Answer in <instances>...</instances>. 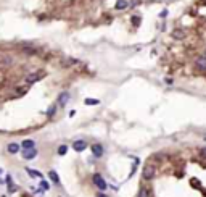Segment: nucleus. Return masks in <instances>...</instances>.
Masks as SVG:
<instances>
[{"instance_id":"f8f14e48","label":"nucleus","mask_w":206,"mask_h":197,"mask_svg":"<svg viewBox=\"0 0 206 197\" xmlns=\"http://www.w3.org/2000/svg\"><path fill=\"white\" fill-rule=\"evenodd\" d=\"M127 0H118L116 2V10H126L127 8Z\"/></svg>"},{"instance_id":"4be33fe9","label":"nucleus","mask_w":206,"mask_h":197,"mask_svg":"<svg viewBox=\"0 0 206 197\" xmlns=\"http://www.w3.org/2000/svg\"><path fill=\"white\" fill-rule=\"evenodd\" d=\"M0 173H2V168H0Z\"/></svg>"},{"instance_id":"9b49d317","label":"nucleus","mask_w":206,"mask_h":197,"mask_svg":"<svg viewBox=\"0 0 206 197\" xmlns=\"http://www.w3.org/2000/svg\"><path fill=\"white\" fill-rule=\"evenodd\" d=\"M49 178H50L51 181L55 183V184H60V176L57 175V171H53V170H51V171H49Z\"/></svg>"},{"instance_id":"412c9836","label":"nucleus","mask_w":206,"mask_h":197,"mask_svg":"<svg viewBox=\"0 0 206 197\" xmlns=\"http://www.w3.org/2000/svg\"><path fill=\"white\" fill-rule=\"evenodd\" d=\"M97 197H108V196H106V194H103V192H98Z\"/></svg>"},{"instance_id":"5701e85b","label":"nucleus","mask_w":206,"mask_h":197,"mask_svg":"<svg viewBox=\"0 0 206 197\" xmlns=\"http://www.w3.org/2000/svg\"><path fill=\"white\" fill-rule=\"evenodd\" d=\"M205 57H206V52H205Z\"/></svg>"},{"instance_id":"f03ea898","label":"nucleus","mask_w":206,"mask_h":197,"mask_svg":"<svg viewBox=\"0 0 206 197\" xmlns=\"http://www.w3.org/2000/svg\"><path fill=\"white\" fill-rule=\"evenodd\" d=\"M142 176H143V179H152L154 176V167H153V165H147V167L143 168Z\"/></svg>"},{"instance_id":"423d86ee","label":"nucleus","mask_w":206,"mask_h":197,"mask_svg":"<svg viewBox=\"0 0 206 197\" xmlns=\"http://www.w3.org/2000/svg\"><path fill=\"white\" fill-rule=\"evenodd\" d=\"M92 154H94L97 158H102L103 157V147L100 144H94V146H92Z\"/></svg>"},{"instance_id":"6ab92c4d","label":"nucleus","mask_w":206,"mask_h":197,"mask_svg":"<svg viewBox=\"0 0 206 197\" xmlns=\"http://www.w3.org/2000/svg\"><path fill=\"white\" fill-rule=\"evenodd\" d=\"M40 186H42V189H45V191H49V188H50V184L47 181H42V183H40Z\"/></svg>"},{"instance_id":"6e6552de","label":"nucleus","mask_w":206,"mask_h":197,"mask_svg":"<svg viewBox=\"0 0 206 197\" xmlns=\"http://www.w3.org/2000/svg\"><path fill=\"white\" fill-rule=\"evenodd\" d=\"M195 65H197V68H200L201 71H206V57H200L197 61H195Z\"/></svg>"},{"instance_id":"4468645a","label":"nucleus","mask_w":206,"mask_h":197,"mask_svg":"<svg viewBox=\"0 0 206 197\" xmlns=\"http://www.w3.org/2000/svg\"><path fill=\"white\" fill-rule=\"evenodd\" d=\"M26 171H27V175H29V176H34V178H40V176H42L39 171H36V170H31V168H26Z\"/></svg>"},{"instance_id":"9d476101","label":"nucleus","mask_w":206,"mask_h":197,"mask_svg":"<svg viewBox=\"0 0 206 197\" xmlns=\"http://www.w3.org/2000/svg\"><path fill=\"white\" fill-rule=\"evenodd\" d=\"M44 78V73H37V74H29L27 76V82H36V81H39V79H42Z\"/></svg>"},{"instance_id":"39448f33","label":"nucleus","mask_w":206,"mask_h":197,"mask_svg":"<svg viewBox=\"0 0 206 197\" xmlns=\"http://www.w3.org/2000/svg\"><path fill=\"white\" fill-rule=\"evenodd\" d=\"M69 97H71V95L68 94V92H61V94L58 95V105H60V107H64V105L68 103V100H69Z\"/></svg>"},{"instance_id":"f3484780","label":"nucleus","mask_w":206,"mask_h":197,"mask_svg":"<svg viewBox=\"0 0 206 197\" xmlns=\"http://www.w3.org/2000/svg\"><path fill=\"white\" fill-rule=\"evenodd\" d=\"M68 152V147L66 146H60L58 147V155H64Z\"/></svg>"},{"instance_id":"f257e3e1","label":"nucleus","mask_w":206,"mask_h":197,"mask_svg":"<svg viewBox=\"0 0 206 197\" xmlns=\"http://www.w3.org/2000/svg\"><path fill=\"white\" fill-rule=\"evenodd\" d=\"M94 183H95V186H97L98 189H100V191H105L106 188H108V184H106V181L105 179L102 178V175H94Z\"/></svg>"},{"instance_id":"ddd939ff","label":"nucleus","mask_w":206,"mask_h":197,"mask_svg":"<svg viewBox=\"0 0 206 197\" xmlns=\"http://www.w3.org/2000/svg\"><path fill=\"white\" fill-rule=\"evenodd\" d=\"M137 197H150V191L147 188H140L139 194H137Z\"/></svg>"},{"instance_id":"2eb2a0df","label":"nucleus","mask_w":206,"mask_h":197,"mask_svg":"<svg viewBox=\"0 0 206 197\" xmlns=\"http://www.w3.org/2000/svg\"><path fill=\"white\" fill-rule=\"evenodd\" d=\"M100 100L98 99H85V105H98Z\"/></svg>"},{"instance_id":"dca6fc26","label":"nucleus","mask_w":206,"mask_h":197,"mask_svg":"<svg viewBox=\"0 0 206 197\" xmlns=\"http://www.w3.org/2000/svg\"><path fill=\"white\" fill-rule=\"evenodd\" d=\"M185 32H182V29H177L176 32H172V37H176V39H184Z\"/></svg>"},{"instance_id":"0eeeda50","label":"nucleus","mask_w":206,"mask_h":197,"mask_svg":"<svg viewBox=\"0 0 206 197\" xmlns=\"http://www.w3.org/2000/svg\"><path fill=\"white\" fill-rule=\"evenodd\" d=\"M21 149L23 150H27V149H36V142L32 139H24L21 142Z\"/></svg>"},{"instance_id":"a211bd4d","label":"nucleus","mask_w":206,"mask_h":197,"mask_svg":"<svg viewBox=\"0 0 206 197\" xmlns=\"http://www.w3.org/2000/svg\"><path fill=\"white\" fill-rule=\"evenodd\" d=\"M55 110H57V107H50L49 108V112H47V116H53V113H55Z\"/></svg>"},{"instance_id":"aec40b11","label":"nucleus","mask_w":206,"mask_h":197,"mask_svg":"<svg viewBox=\"0 0 206 197\" xmlns=\"http://www.w3.org/2000/svg\"><path fill=\"white\" fill-rule=\"evenodd\" d=\"M200 155L206 158V147H201V149H200Z\"/></svg>"},{"instance_id":"20e7f679","label":"nucleus","mask_w":206,"mask_h":197,"mask_svg":"<svg viewBox=\"0 0 206 197\" xmlns=\"http://www.w3.org/2000/svg\"><path fill=\"white\" fill-rule=\"evenodd\" d=\"M36 155H37L36 149H27V150H23V158H24V160H32V158H36Z\"/></svg>"},{"instance_id":"7ed1b4c3","label":"nucleus","mask_w":206,"mask_h":197,"mask_svg":"<svg viewBox=\"0 0 206 197\" xmlns=\"http://www.w3.org/2000/svg\"><path fill=\"white\" fill-rule=\"evenodd\" d=\"M73 149L76 152H84L85 149H87V142H85V141H82V139L74 141V142H73Z\"/></svg>"},{"instance_id":"1a4fd4ad","label":"nucleus","mask_w":206,"mask_h":197,"mask_svg":"<svg viewBox=\"0 0 206 197\" xmlns=\"http://www.w3.org/2000/svg\"><path fill=\"white\" fill-rule=\"evenodd\" d=\"M19 144H16V142H11V144H8V147H6V150L10 152V154H18L19 152Z\"/></svg>"}]
</instances>
